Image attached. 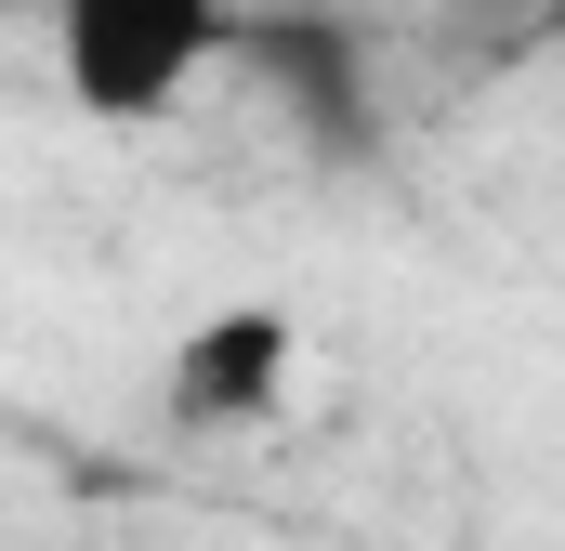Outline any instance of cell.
I'll return each instance as SVG.
<instances>
[{
    "instance_id": "obj_2",
    "label": "cell",
    "mask_w": 565,
    "mask_h": 551,
    "mask_svg": "<svg viewBox=\"0 0 565 551\" xmlns=\"http://www.w3.org/2000/svg\"><path fill=\"white\" fill-rule=\"evenodd\" d=\"M289 315L277 302H224V315H198L184 342H171V420L184 433H237V420H264L289 395Z\"/></svg>"
},
{
    "instance_id": "obj_1",
    "label": "cell",
    "mask_w": 565,
    "mask_h": 551,
    "mask_svg": "<svg viewBox=\"0 0 565 551\" xmlns=\"http://www.w3.org/2000/svg\"><path fill=\"white\" fill-rule=\"evenodd\" d=\"M237 53V0H53V79L79 119L145 132Z\"/></svg>"
}]
</instances>
